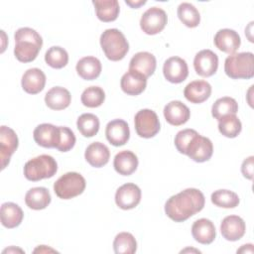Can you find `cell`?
I'll return each instance as SVG.
<instances>
[{"mask_svg":"<svg viewBox=\"0 0 254 254\" xmlns=\"http://www.w3.org/2000/svg\"><path fill=\"white\" fill-rule=\"evenodd\" d=\"M84 158L86 162L94 167V168H101L105 166L110 158V152L106 145L100 142H93L87 146Z\"/></svg>","mask_w":254,"mask_h":254,"instance_id":"22","label":"cell"},{"mask_svg":"<svg viewBox=\"0 0 254 254\" xmlns=\"http://www.w3.org/2000/svg\"><path fill=\"white\" fill-rule=\"evenodd\" d=\"M246 225L238 215H228L223 218L220 224V232L228 241H237L245 234Z\"/></svg>","mask_w":254,"mask_h":254,"instance_id":"16","label":"cell"},{"mask_svg":"<svg viewBox=\"0 0 254 254\" xmlns=\"http://www.w3.org/2000/svg\"><path fill=\"white\" fill-rule=\"evenodd\" d=\"M135 130L142 138H152L160 131V121L155 111L142 109L138 111L134 118Z\"/></svg>","mask_w":254,"mask_h":254,"instance_id":"7","label":"cell"},{"mask_svg":"<svg viewBox=\"0 0 254 254\" xmlns=\"http://www.w3.org/2000/svg\"><path fill=\"white\" fill-rule=\"evenodd\" d=\"M212 153L213 145L211 141L198 133L190 140L186 150V155L197 163L208 161L211 158Z\"/></svg>","mask_w":254,"mask_h":254,"instance_id":"9","label":"cell"},{"mask_svg":"<svg viewBox=\"0 0 254 254\" xmlns=\"http://www.w3.org/2000/svg\"><path fill=\"white\" fill-rule=\"evenodd\" d=\"M33 137L35 142L44 148H56L61 141L60 126H55L50 123H43L38 125L34 132Z\"/></svg>","mask_w":254,"mask_h":254,"instance_id":"10","label":"cell"},{"mask_svg":"<svg viewBox=\"0 0 254 254\" xmlns=\"http://www.w3.org/2000/svg\"><path fill=\"white\" fill-rule=\"evenodd\" d=\"M97 18L102 22L115 21L119 15V3L117 0H94L92 1Z\"/></svg>","mask_w":254,"mask_h":254,"instance_id":"30","label":"cell"},{"mask_svg":"<svg viewBox=\"0 0 254 254\" xmlns=\"http://www.w3.org/2000/svg\"><path fill=\"white\" fill-rule=\"evenodd\" d=\"M211 202L219 207L233 208L239 204V196L232 190H217L211 193Z\"/></svg>","mask_w":254,"mask_h":254,"instance_id":"36","label":"cell"},{"mask_svg":"<svg viewBox=\"0 0 254 254\" xmlns=\"http://www.w3.org/2000/svg\"><path fill=\"white\" fill-rule=\"evenodd\" d=\"M25 202L28 207L40 210L46 208L51 202V194L48 189L44 187H36L30 189L25 195Z\"/></svg>","mask_w":254,"mask_h":254,"instance_id":"29","label":"cell"},{"mask_svg":"<svg viewBox=\"0 0 254 254\" xmlns=\"http://www.w3.org/2000/svg\"><path fill=\"white\" fill-rule=\"evenodd\" d=\"M60 130H61V141L57 149L61 152H67L71 150L75 144L74 133L68 127H64V126H60Z\"/></svg>","mask_w":254,"mask_h":254,"instance_id":"40","label":"cell"},{"mask_svg":"<svg viewBox=\"0 0 254 254\" xmlns=\"http://www.w3.org/2000/svg\"><path fill=\"white\" fill-rule=\"evenodd\" d=\"M211 94V85L205 80L190 82L184 90V95L191 103H202Z\"/></svg>","mask_w":254,"mask_h":254,"instance_id":"23","label":"cell"},{"mask_svg":"<svg viewBox=\"0 0 254 254\" xmlns=\"http://www.w3.org/2000/svg\"><path fill=\"white\" fill-rule=\"evenodd\" d=\"M253 161L254 157L250 156L247 159H245L241 165V172L243 176L248 180L253 179Z\"/></svg>","mask_w":254,"mask_h":254,"instance_id":"41","label":"cell"},{"mask_svg":"<svg viewBox=\"0 0 254 254\" xmlns=\"http://www.w3.org/2000/svg\"><path fill=\"white\" fill-rule=\"evenodd\" d=\"M168 22L166 12L159 7H152L146 10L140 20V27L147 35H156L164 30Z\"/></svg>","mask_w":254,"mask_h":254,"instance_id":"8","label":"cell"},{"mask_svg":"<svg viewBox=\"0 0 254 254\" xmlns=\"http://www.w3.org/2000/svg\"><path fill=\"white\" fill-rule=\"evenodd\" d=\"M165 78L172 83H181L189 75V67L187 62L180 57H171L163 66Z\"/></svg>","mask_w":254,"mask_h":254,"instance_id":"13","label":"cell"},{"mask_svg":"<svg viewBox=\"0 0 254 254\" xmlns=\"http://www.w3.org/2000/svg\"><path fill=\"white\" fill-rule=\"evenodd\" d=\"M253 245L252 244H245L240 249L237 250V253H253Z\"/></svg>","mask_w":254,"mask_h":254,"instance_id":"42","label":"cell"},{"mask_svg":"<svg viewBox=\"0 0 254 254\" xmlns=\"http://www.w3.org/2000/svg\"><path fill=\"white\" fill-rule=\"evenodd\" d=\"M191 234L195 241L200 244H210L216 235L215 226L211 220L200 218L193 222L191 226Z\"/></svg>","mask_w":254,"mask_h":254,"instance_id":"24","label":"cell"},{"mask_svg":"<svg viewBox=\"0 0 254 254\" xmlns=\"http://www.w3.org/2000/svg\"><path fill=\"white\" fill-rule=\"evenodd\" d=\"M238 111V104L236 100L229 96L218 98L211 107L212 116L220 120L222 117L229 114H236Z\"/></svg>","mask_w":254,"mask_h":254,"instance_id":"31","label":"cell"},{"mask_svg":"<svg viewBox=\"0 0 254 254\" xmlns=\"http://www.w3.org/2000/svg\"><path fill=\"white\" fill-rule=\"evenodd\" d=\"M113 249L116 254H133L137 250L136 239L129 232H120L114 238Z\"/></svg>","mask_w":254,"mask_h":254,"instance_id":"33","label":"cell"},{"mask_svg":"<svg viewBox=\"0 0 254 254\" xmlns=\"http://www.w3.org/2000/svg\"><path fill=\"white\" fill-rule=\"evenodd\" d=\"M164 116L166 121L174 126H180L187 123L190 117L189 107L179 100L169 102L164 108Z\"/></svg>","mask_w":254,"mask_h":254,"instance_id":"18","label":"cell"},{"mask_svg":"<svg viewBox=\"0 0 254 254\" xmlns=\"http://www.w3.org/2000/svg\"><path fill=\"white\" fill-rule=\"evenodd\" d=\"M80 99L84 106L95 108L104 102L105 93L99 86H89L83 90Z\"/></svg>","mask_w":254,"mask_h":254,"instance_id":"38","label":"cell"},{"mask_svg":"<svg viewBox=\"0 0 254 254\" xmlns=\"http://www.w3.org/2000/svg\"><path fill=\"white\" fill-rule=\"evenodd\" d=\"M100 46L110 61H121L129 51V44L121 31L107 29L100 36Z\"/></svg>","mask_w":254,"mask_h":254,"instance_id":"3","label":"cell"},{"mask_svg":"<svg viewBox=\"0 0 254 254\" xmlns=\"http://www.w3.org/2000/svg\"><path fill=\"white\" fill-rule=\"evenodd\" d=\"M22 88L29 94L41 92L46 84V75L40 68L33 67L27 69L21 80Z\"/></svg>","mask_w":254,"mask_h":254,"instance_id":"20","label":"cell"},{"mask_svg":"<svg viewBox=\"0 0 254 254\" xmlns=\"http://www.w3.org/2000/svg\"><path fill=\"white\" fill-rule=\"evenodd\" d=\"M76 126L82 136L93 137L99 130V119L92 113H83L77 118Z\"/></svg>","mask_w":254,"mask_h":254,"instance_id":"34","label":"cell"},{"mask_svg":"<svg viewBox=\"0 0 254 254\" xmlns=\"http://www.w3.org/2000/svg\"><path fill=\"white\" fill-rule=\"evenodd\" d=\"M105 135L108 142L113 146H123L130 138L129 126L127 122L122 119H114L106 125Z\"/></svg>","mask_w":254,"mask_h":254,"instance_id":"15","label":"cell"},{"mask_svg":"<svg viewBox=\"0 0 254 254\" xmlns=\"http://www.w3.org/2000/svg\"><path fill=\"white\" fill-rule=\"evenodd\" d=\"M71 101L69 91L62 86L52 87L45 95L47 106L53 110H63L68 107Z\"/></svg>","mask_w":254,"mask_h":254,"instance_id":"25","label":"cell"},{"mask_svg":"<svg viewBox=\"0 0 254 254\" xmlns=\"http://www.w3.org/2000/svg\"><path fill=\"white\" fill-rule=\"evenodd\" d=\"M140 200L141 190L133 183L124 184L116 190L115 202L121 209H132L139 204Z\"/></svg>","mask_w":254,"mask_h":254,"instance_id":"12","label":"cell"},{"mask_svg":"<svg viewBox=\"0 0 254 254\" xmlns=\"http://www.w3.org/2000/svg\"><path fill=\"white\" fill-rule=\"evenodd\" d=\"M115 171L122 176H130L138 167L137 156L128 150L121 151L116 154L113 161Z\"/></svg>","mask_w":254,"mask_h":254,"instance_id":"26","label":"cell"},{"mask_svg":"<svg viewBox=\"0 0 254 254\" xmlns=\"http://www.w3.org/2000/svg\"><path fill=\"white\" fill-rule=\"evenodd\" d=\"M121 89L128 95H139L142 93L147 85V77L143 74L134 71L128 70L124 73L120 80Z\"/></svg>","mask_w":254,"mask_h":254,"instance_id":"21","label":"cell"},{"mask_svg":"<svg viewBox=\"0 0 254 254\" xmlns=\"http://www.w3.org/2000/svg\"><path fill=\"white\" fill-rule=\"evenodd\" d=\"M14 55L21 63L33 62L43 46L40 34L29 27L20 28L15 32Z\"/></svg>","mask_w":254,"mask_h":254,"instance_id":"2","label":"cell"},{"mask_svg":"<svg viewBox=\"0 0 254 254\" xmlns=\"http://www.w3.org/2000/svg\"><path fill=\"white\" fill-rule=\"evenodd\" d=\"M125 3L127 5H129L131 8H139L140 6L144 5L146 3V1H125Z\"/></svg>","mask_w":254,"mask_h":254,"instance_id":"43","label":"cell"},{"mask_svg":"<svg viewBox=\"0 0 254 254\" xmlns=\"http://www.w3.org/2000/svg\"><path fill=\"white\" fill-rule=\"evenodd\" d=\"M43 247H44V249L42 250V249H35L34 250V252H38V251H40V252H47V251H52V252H55V250L54 249H50V248H46V246L45 245H43Z\"/></svg>","mask_w":254,"mask_h":254,"instance_id":"44","label":"cell"},{"mask_svg":"<svg viewBox=\"0 0 254 254\" xmlns=\"http://www.w3.org/2000/svg\"><path fill=\"white\" fill-rule=\"evenodd\" d=\"M19 140L17 134L13 129L7 126H1L0 128V159L1 169L4 170L9 164L11 156L17 150Z\"/></svg>","mask_w":254,"mask_h":254,"instance_id":"11","label":"cell"},{"mask_svg":"<svg viewBox=\"0 0 254 254\" xmlns=\"http://www.w3.org/2000/svg\"><path fill=\"white\" fill-rule=\"evenodd\" d=\"M11 251H20V252H24L23 250H21V249H15V248H13V247H11V248H9V249H5L4 251H3V253H6V252H11Z\"/></svg>","mask_w":254,"mask_h":254,"instance_id":"45","label":"cell"},{"mask_svg":"<svg viewBox=\"0 0 254 254\" xmlns=\"http://www.w3.org/2000/svg\"><path fill=\"white\" fill-rule=\"evenodd\" d=\"M45 61L53 68H63L68 62V55L64 48L54 46L46 52Z\"/></svg>","mask_w":254,"mask_h":254,"instance_id":"37","label":"cell"},{"mask_svg":"<svg viewBox=\"0 0 254 254\" xmlns=\"http://www.w3.org/2000/svg\"><path fill=\"white\" fill-rule=\"evenodd\" d=\"M85 186V179L80 174L68 172L56 181L54 191L62 199H70L81 194Z\"/></svg>","mask_w":254,"mask_h":254,"instance_id":"6","label":"cell"},{"mask_svg":"<svg viewBox=\"0 0 254 254\" xmlns=\"http://www.w3.org/2000/svg\"><path fill=\"white\" fill-rule=\"evenodd\" d=\"M241 129L242 125L236 114H229L218 120V130L227 138L237 137Z\"/></svg>","mask_w":254,"mask_h":254,"instance_id":"35","label":"cell"},{"mask_svg":"<svg viewBox=\"0 0 254 254\" xmlns=\"http://www.w3.org/2000/svg\"><path fill=\"white\" fill-rule=\"evenodd\" d=\"M197 134V132L193 129H184L177 133L175 137V146L177 150L186 155V150L190 142V140Z\"/></svg>","mask_w":254,"mask_h":254,"instance_id":"39","label":"cell"},{"mask_svg":"<svg viewBox=\"0 0 254 254\" xmlns=\"http://www.w3.org/2000/svg\"><path fill=\"white\" fill-rule=\"evenodd\" d=\"M58 164L50 155H40L29 160L24 166V176L31 182L49 179L56 175Z\"/></svg>","mask_w":254,"mask_h":254,"instance_id":"5","label":"cell"},{"mask_svg":"<svg viewBox=\"0 0 254 254\" xmlns=\"http://www.w3.org/2000/svg\"><path fill=\"white\" fill-rule=\"evenodd\" d=\"M215 47L223 53L232 55L240 47L241 40L237 32L231 29H221L214 36Z\"/></svg>","mask_w":254,"mask_h":254,"instance_id":"17","label":"cell"},{"mask_svg":"<svg viewBox=\"0 0 254 254\" xmlns=\"http://www.w3.org/2000/svg\"><path fill=\"white\" fill-rule=\"evenodd\" d=\"M193 67L198 75L203 77L211 76L217 70L218 57L210 50H202L195 55Z\"/></svg>","mask_w":254,"mask_h":254,"instance_id":"14","label":"cell"},{"mask_svg":"<svg viewBox=\"0 0 254 254\" xmlns=\"http://www.w3.org/2000/svg\"><path fill=\"white\" fill-rule=\"evenodd\" d=\"M77 74L85 80H93L100 75L101 63L95 57L81 58L76 64Z\"/></svg>","mask_w":254,"mask_h":254,"instance_id":"28","label":"cell"},{"mask_svg":"<svg viewBox=\"0 0 254 254\" xmlns=\"http://www.w3.org/2000/svg\"><path fill=\"white\" fill-rule=\"evenodd\" d=\"M224 71L233 79H250L254 75V56L250 52L232 54L224 63Z\"/></svg>","mask_w":254,"mask_h":254,"instance_id":"4","label":"cell"},{"mask_svg":"<svg viewBox=\"0 0 254 254\" xmlns=\"http://www.w3.org/2000/svg\"><path fill=\"white\" fill-rule=\"evenodd\" d=\"M205 203L203 193L197 189H186L172 195L165 203V212L175 222H183L199 212Z\"/></svg>","mask_w":254,"mask_h":254,"instance_id":"1","label":"cell"},{"mask_svg":"<svg viewBox=\"0 0 254 254\" xmlns=\"http://www.w3.org/2000/svg\"><path fill=\"white\" fill-rule=\"evenodd\" d=\"M1 223L6 228H15L19 226L23 220L24 213L22 208L14 202H4L1 205Z\"/></svg>","mask_w":254,"mask_h":254,"instance_id":"27","label":"cell"},{"mask_svg":"<svg viewBox=\"0 0 254 254\" xmlns=\"http://www.w3.org/2000/svg\"><path fill=\"white\" fill-rule=\"evenodd\" d=\"M156 65L157 62L154 55L148 52H139L132 57L129 69L137 71L148 78L154 73Z\"/></svg>","mask_w":254,"mask_h":254,"instance_id":"19","label":"cell"},{"mask_svg":"<svg viewBox=\"0 0 254 254\" xmlns=\"http://www.w3.org/2000/svg\"><path fill=\"white\" fill-rule=\"evenodd\" d=\"M178 17L189 28L197 27L200 22L198 10L190 3L183 2L178 7Z\"/></svg>","mask_w":254,"mask_h":254,"instance_id":"32","label":"cell"}]
</instances>
